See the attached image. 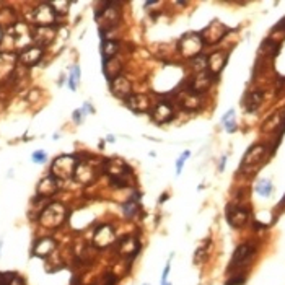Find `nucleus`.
Returning <instances> with one entry per match:
<instances>
[{"label":"nucleus","mask_w":285,"mask_h":285,"mask_svg":"<svg viewBox=\"0 0 285 285\" xmlns=\"http://www.w3.org/2000/svg\"><path fill=\"white\" fill-rule=\"evenodd\" d=\"M17 55L15 54H7V52H0V80L10 77L15 70V65H17Z\"/></svg>","instance_id":"obj_22"},{"label":"nucleus","mask_w":285,"mask_h":285,"mask_svg":"<svg viewBox=\"0 0 285 285\" xmlns=\"http://www.w3.org/2000/svg\"><path fill=\"white\" fill-rule=\"evenodd\" d=\"M55 20H57V15L52 10V7L49 5V2H44L38 5L36 8L33 10V17H31V22L34 23L36 28H49V26H54Z\"/></svg>","instance_id":"obj_4"},{"label":"nucleus","mask_w":285,"mask_h":285,"mask_svg":"<svg viewBox=\"0 0 285 285\" xmlns=\"http://www.w3.org/2000/svg\"><path fill=\"white\" fill-rule=\"evenodd\" d=\"M152 118L158 124H166L175 119V108L168 100H161L155 104L154 111H152Z\"/></svg>","instance_id":"obj_12"},{"label":"nucleus","mask_w":285,"mask_h":285,"mask_svg":"<svg viewBox=\"0 0 285 285\" xmlns=\"http://www.w3.org/2000/svg\"><path fill=\"white\" fill-rule=\"evenodd\" d=\"M44 55V49L39 48V46H29V48L23 49L22 52H18V62L25 65V67H33L36 65L41 57Z\"/></svg>","instance_id":"obj_14"},{"label":"nucleus","mask_w":285,"mask_h":285,"mask_svg":"<svg viewBox=\"0 0 285 285\" xmlns=\"http://www.w3.org/2000/svg\"><path fill=\"white\" fill-rule=\"evenodd\" d=\"M244 282H246V277L244 276H235L233 279H230L225 285H244Z\"/></svg>","instance_id":"obj_37"},{"label":"nucleus","mask_w":285,"mask_h":285,"mask_svg":"<svg viewBox=\"0 0 285 285\" xmlns=\"http://www.w3.org/2000/svg\"><path fill=\"white\" fill-rule=\"evenodd\" d=\"M227 59H228V51H217V52H213L212 55H208L207 70L213 77H217L227 65Z\"/></svg>","instance_id":"obj_16"},{"label":"nucleus","mask_w":285,"mask_h":285,"mask_svg":"<svg viewBox=\"0 0 285 285\" xmlns=\"http://www.w3.org/2000/svg\"><path fill=\"white\" fill-rule=\"evenodd\" d=\"M225 160H227V156H223L220 161V171H223V168H225Z\"/></svg>","instance_id":"obj_41"},{"label":"nucleus","mask_w":285,"mask_h":285,"mask_svg":"<svg viewBox=\"0 0 285 285\" xmlns=\"http://www.w3.org/2000/svg\"><path fill=\"white\" fill-rule=\"evenodd\" d=\"M227 222L233 228H243L249 220V208L243 204H228L225 208Z\"/></svg>","instance_id":"obj_7"},{"label":"nucleus","mask_w":285,"mask_h":285,"mask_svg":"<svg viewBox=\"0 0 285 285\" xmlns=\"http://www.w3.org/2000/svg\"><path fill=\"white\" fill-rule=\"evenodd\" d=\"M254 253H256V244L254 243H241L240 246L235 249V253H233L232 262H230V266H228V271L244 267L248 262H251Z\"/></svg>","instance_id":"obj_6"},{"label":"nucleus","mask_w":285,"mask_h":285,"mask_svg":"<svg viewBox=\"0 0 285 285\" xmlns=\"http://www.w3.org/2000/svg\"><path fill=\"white\" fill-rule=\"evenodd\" d=\"M191 156V152L186 150L184 154L180 156V160L176 161V175H181V170H182V165H184V161Z\"/></svg>","instance_id":"obj_35"},{"label":"nucleus","mask_w":285,"mask_h":285,"mask_svg":"<svg viewBox=\"0 0 285 285\" xmlns=\"http://www.w3.org/2000/svg\"><path fill=\"white\" fill-rule=\"evenodd\" d=\"M49 5L52 7L55 15H65L67 13L69 7H70V2H65V0H62V2H49Z\"/></svg>","instance_id":"obj_32"},{"label":"nucleus","mask_w":285,"mask_h":285,"mask_svg":"<svg viewBox=\"0 0 285 285\" xmlns=\"http://www.w3.org/2000/svg\"><path fill=\"white\" fill-rule=\"evenodd\" d=\"M114 243V228L111 225H103L96 230L93 236V246L96 249H104Z\"/></svg>","instance_id":"obj_15"},{"label":"nucleus","mask_w":285,"mask_h":285,"mask_svg":"<svg viewBox=\"0 0 285 285\" xmlns=\"http://www.w3.org/2000/svg\"><path fill=\"white\" fill-rule=\"evenodd\" d=\"M178 104L184 111H197L202 106L201 96L192 93L187 88H180V95H178Z\"/></svg>","instance_id":"obj_13"},{"label":"nucleus","mask_w":285,"mask_h":285,"mask_svg":"<svg viewBox=\"0 0 285 285\" xmlns=\"http://www.w3.org/2000/svg\"><path fill=\"white\" fill-rule=\"evenodd\" d=\"M208 248H210V240H208L206 244H202V246L196 251V254H194V262H196V264L202 262L204 259L207 258V254H208Z\"/></svg>","instance_id":"obj_31"},{"label":"nucleus","mask_w":285,"mask_h":285,"mask_svg":"<svg viewBox=\"0 0 285 285\" xmlns=\"http://www.w3.org/2000/svg\"><path fill=\"white\" fill-rule=\"evenodd\" d=\"M279 28H285V18H284V20H282V22H281V23H279V25H277V26H276V29H279Z\"/></svg>","instance_id":"obj_42"},{"label":"nucleus","mask_w":285,"mask_h":285,"mask_svg":"<svg viewBox=\"0 0 285 285\" xmlns=\"http://www.w3.org/2000/svg\"><path fill=\"white\" fill-rule=\"evenodd\" d=\"M74 119H75V122H80L81 121V111L80 109L74 113Z\"/></svg>","instance_id":"obj_39"},{"label":"nucleus","mask_w":285,"mask_h":285,"mask_svg":"<svg viewBox=\"0 0 285 285\" xmlns=\"http://www.w3.org/2000/svg\"><path fill=\"white\" fill-rule=\"evenodd\" d=\"M67 218V208H65L62 204L59 202H52L49 206H46L43 210H41L38 220L44 228H59Z\"/></svg>","instance_id":"obj_1"},{"label":"nucleus","mask_w":285,"mask_h":285,"mask_svg":"<svg viewBox=\"0 0 285 285\" xmlns=\"http://www.w3.org/2000/svg\"><path fill=\"white\" fill-rule=\"evenodd\" d=\"M116 249H118L121 258L132 261L137 256V253L140 251V241L137 240V236H122L116 243Z\"/></svg>","instance_id":"obj_11"},{"label":"nucleus","mask_w":285,"mask_h":285,"mask_svg":"<svg viewBox=\"0 0 285 285\" xmlns=\"http://www.w3.org/2000/svg\"><path fill=\"white\" fill-rule=\"evenodd\" d=\"M80 81V67L78 65H74L72 67V74H70V77H69V86H70V90L75 91L77 90V83Z\"/></svg>","instance_id":"obj_30"},{"label":"nucleus","mask_w":285,"mask_h":285,"mask_svg":"<svg viewBox=\"0 0 285 285\" xmlns=\"http://www.w3.org/2000/svg\"><path fill=\"white\" fill-rule=\"evenodd\" d=\"M256 192L262 197H269L272 192V182L269 180H261L256 184Z\"/></svg>","instance_id":"obj_28"},{"label":"nucleus","mask_w":285,"mask_h":285,"mask_svg":"<svg viewBox=\"0 0 285 285\" xmlns=\"http://www.w3.org/2000/svg\"><path fill=\"white\" fill-rule=\"evenodd\" d=\"M161 285H171L170 282H165V284H161Z\"/></svg>","instance_id":"obj_46"},{"label":"nucleus","mask_w":285,"mask_h":285,"mask_svg":"<svg viewBox=\"0 0 285 285\" xmlns=\"http://www.w3.org/2000/svg\"><path fill=\"white\" fill-rule=\"evenodd\" d=\"M31 160L34 163H44L46 160H48V155H46L44 150H36L34 154L31 155Z\"/></svg>","instance_id":"obj_36"},{"label":"nucleus","mask_w":285,"mask_h":285,"mask_svg":"<svg viewBox=\"0 0 285 285\" xmlns=\"http://www.w3.org/2000/svg\"><path fill=\"white\" fill-rule=\"evenodd\" d=\"M262 101H264V91L258 88V90L248 91L246 96H244V101H243L244 109H246L248 113H254V111L262 104Z\"/></svg>","instance_id":"obj_23"},{"label":"nucleus","mask_w":285,"mask_h":285,"mask_svg":"<svg viewBox=\"0 0 285 285\" xmlns=\"http://www.w3.org/2000/svg\"><path fill=\"white\" fill-rule=\"evenodd\" d=\"M279 206H281V207H285V196H284V199L281 201V204H279Z\"/></svg>","instance_id":"obj_44"},{"label":"nucleus","mask_w":285,"mask_h":285,"mask_svg":"<svg viewBox=\"0 0 285 285\" xmlns=\"http://www.w3.org/2000/svg\"><path fill=\"white\" fill-rule=\"evenodd\" d=\"M127 108L132 109L134 113H149L152 109V103L149 100V96L145 95H130L129 98L126 100Z\"/></svg>","instance_id":"obj_18"},{"label":"nucleus","mask_w":285,"mask_h":285,"mask_svg":"<svg viewBox=\"0 0 285 285\" xmlns=\"http://www.w3.org/2000/svg\"><path fill=\"white\" fill-rule=\"evenodd\" d=\"M0 285H7V276L0 272Z\"/></svg>","instance_id":"obj_40"},{"label":"nucleus","mask_w":285,"mask_h":285,"mask_svg":"<svg viewBox=\"0 0 285 285\" xmlns=\"http://www.w3.org/2000/svg\"><path fill=\"white\" fill-rule=\"evenodd\" d=\"M266 156H267V147L266 145H262V144L253 145L243 156L241 171H248V173L256 171L259 168V165L266 160Z\"/></svg>","instance_id":"obj_3"},{"label":"nucleus","mask_w":285,"mask_h":285,"mask_svg":"<svg viewBox=\"0 0 285 285\" xmlns=\"http://www.w3.org/2000/svg\"><path fill=\"white\" fill-rule=\"evenodd\" d=\"M5 276H7V285H26L18 274L10 272V274H5Z\"/></svg>","instance_id":"obj_34"},{"label":"nucleus","mask_w":285,"mask_h":285,"mask_svg":"<svg viewBox=\"0 0 285 285\" xmlns=\"http://www.w3.org/2000/svg\"><path fill=\"white\" fill-rule=\"evenodd\" d=\"M222 122L225 124V129L228 132H235L236 129V122H235V109H230L228 113L222 118Z\"/></svg>","instance_id":"obj_29"},{"label":"nucleus","mask_w":285,"mask_h":285,"mask_svg":"<svg viewBox=\"0 0 285 285\" xmlns=\"http://www.w3.org/2000/svg\"><path fill=\"white\" fill-rule=\"evenodd\" d=\"M122 210H124L126 213V217H134L137 210H139V204L134 202V201H129V202H126L124 206H122Z\"/></svg>","instance_id":"obj_33"},{"label":"nucleus","mask_w":285,"mask_h":285,"mask_svg":"<svg viewBox=\"0 0 285 285\" xmlns=\"http://www.w3.org/2000/svg\"><path fill=\"white\" fill-rule=\"evenodd\" d=\"M2 38H3V29L0 26V44H2Z\"/></svg>","instance_id":"obj_43"},{"label":"nucleus","mask_w":285,"mask_h":285,"mask_svg":"<svg viewBox=\"0 0 285 285\" xmlns=\"http://www.w3.org/2000/svg\"><path fill=\"white\" fill-rule=\"evenodd\" d=\"M38 197H43V199H48V197L54 196L55 192L59 191V181L55 180L52 175L43 178L38 184Z\"/></svg>","instance_id":"obj_19"},{"label":"nucleus","mask_w":285,"mask_h":285,"mask_svg":"<svg viewBox=\"0 0 285 285\" xmlns=\"http://www.w3.org/2000/svg\"><path fill=\"white\" fill-rule=\"evenodd\" d=\"M202 48H204V43L201 39V34H196V33L184 34V36L180 39V51L184 57L194 59L196 55L201 54Z\"/></svg>","instance_id":"obj_8"},{"label":"nucleus","mask_w":285,"mask_h":285,"mask_svg":"<svg viewBox=\"0 0 285 285\" xmlns=\"http://www.w3.org/2000/svg\"><path fill=\"white\" fill-rule=\"evenodd\" d=\"M111 93L114 96H118L121 100H127L132 95V85L130 81L127 80L124 75H119L118 78H114L111 81Z\"/></svg>","instance_id":"obj_17"},{"label":"nucleus","mask_w":285,"mask_h":285,"mask_svg":"<svg viewBox=\"0 0 285 285\" xmlns=\"http://www.w3.org/2000/svg\"><path fill=\"white\" fill-rule=\"evenodd\" d=\"M168 274H170V262L166 264L165 271H163V276H161V284H165V282H166V279H168Z\"/></svg>","instance_id":"obj_38"},{"label":"nucleus","mask_w":285,"mask_h":285,"mask_svg":"<svg viewBox=\"0 0 285 285\" xmlns=\"http://www.w3.org/2000/svg\"><path fill=\"white\" fill-rule=\"evenodd\" d=\"M77 155H60L52 161V166H51V175H52L55 180H72L75 166H77Z\"/></svg>","instance_id":"obj_2"},{"label":"nucleus","mask_w":285,"mask_h":285,"mask_svg":"<svg viewBox=\"0 0 285 285\" xmlns=\"http://www.w3.org/2000/svg\"><path fill=\"white\" fill-rule=\"evenodd\" d=\"M54 249H55V240H54V238L44 236V238H41V240H38L36 243H34L33 256L44 259V258L51 256V254L54 253Z\"/></svg>","instance_id":"obj_20"},{"label":"nucleus","mask_w":285,"mask_h":285,"mask_svg":"<svg viewBox=\"0 0 285 285\" xmlns=\"http://www.w3.org/2000/svg\"><path fill=\"white\" fill-rule=\"evenodd\" d=\"M55 36V29L54 26L49 28H33V43L34 46H39V48H46L48 44H51L54 41Z\"/></svg>","instance_id":"obj_21"},{"label":"nucleus","mask_w":285,"mask_h":285,"mask_svg":"<svg viewBox=\"0 0 285 285\" xmlns=\"http://www.w3.org/2000/svg\"><path fill=\"white\" fill-rule=\"evenodd\" d=\"M285 113H277V114H274L271 116L266 122H264V126H262V130L264 132H272V130H276L277 127H282L285 126Z\"/></svg>","instance_id":"obj_26"},{"label":"nucleus","mask_w":285,"mask_h":285,"mask_svg":"<svg viewBox=\"0 0 285 285\" xmlns=\"http://www.w3.org/2000/svg\"><path fill=\"white\" fill-rule=\"evenodd\" d=\"M215 78L217 77H213V75L208 72V70H204V72L194 74L189 80H186L184 88H187L189 91H192V93H196V95L201 96L202 93H206V91L210 88Z\"/></svg>","instance_id":"obj_5"},{"label":"nucleus","mask_w":285,"mask_h":285,"mask_svg":"<svg viewBox=\"0 0 285 285\" xmlns=\"http://www.w3.org/2000/svg\"><path fill=\"white\" fill-rule=\"evenodd\" d=\"M207 60H208L207 55L199 54V55H196V57L191 60V67L196 70V74L204 72V70H207Z\"/></svg>","instance_id":"obj_27"},{"label":"nucleus","mask_w":285,"mask_h":285,"mask_svg":"<svg viewBox=\"0 0 285 285\" xmlns=\"http://www.w3.org/2000/svg\"><path fill=\"white\" fill-rule=\"evenodd\" d=\"M103 70H104V75L108 77V80L113 81L114 78H118L119 75H121L122 64L116 57L109 59V60H104V62H103Z\"/></svg>","instance_id":"obj_24"},{"label":"nucleus","mask_w":285,"mask_h":285,"mask_svg":"<svg viewBox=\"0 0 285 285\" xmlns=\"http://www.w3.org/2000/svg\"><path fill=\"white\" fill-rule=\"evenodd\" d=\"M166 199H168V196H166V194H165V196H161V197H160V202H163V201H166Z\"/></svg>","instance_id":"obj_45"},{"label":"nucleus","mask_w":285,"mask_h":285,"mask_svg":"<svg viewBox=\"0 0 285 285\" xmlns=\"http://www.w3.org/2000/svg\"><path fill=\"white\" fill-rule=\"evenodd\" d=\"M118 51H119V43H118V41H113V39L103 41V46H101V55H103V62H104V60L114 59L116 54H118Z\"/></svg>","instance_id":"obj_25"},{"label":"nucleus","mask_w":285,"mask_h":285,"mask_svg":"<svg viewBox=\"0 0 285 285\" xmlns=\"http://www.w3.org/2000/svg\"><path fill=\"white\" fill-rule=\"evenodd\" d=\"M98 166L93 165V163L81 160L77 161V166H75V173H74V180L81 182V184H90L93 182L96 178H98Z\"/></svg>","instance_id":"obj_10"},{"label":"nucleus","mask_w":285,"mask_h":285,"mask_svg":"<svg viewBox=\"0 0 285 285\" xmlns=\"http://www.w3.org/2000/svg\"><path fill=\"white\" fill-rule=\"evenodd\" d=\"M230 31L225 25L223 23H220L218 20H213V22L208 25V26H206L202 29V33H201V39H202V43H204V46L206 44H215V43H218V41H222L223 39V36Z\"/></svg>","instance_id":"obj_9"}]
</instances>
